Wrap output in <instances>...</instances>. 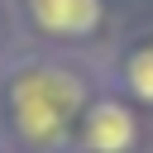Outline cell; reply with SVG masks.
<instances>
[{
  "mask_svg": "<svg viewBox=\"0 0 153 153\" xmlns=\"http://www.w3.org/2000/svg\"><path fill=\"white\" fill-rule=\"evenodd\" d=\"M105 86L100 67L62 48L0 57V153H76V120Z\"/></svg>",
  "mask_w": 153,
  "mask_h": 153,
  "instance_id": "obj_1",
  "label": "cell"
},
{
  "mask_svg": "<svg viewBox=\"0 0 153 153\" xmlns=\"http://www.w3.org/2000/svg\"><path fill=\"white\" fill-rule=\"evenodd\" d=\"M14 14L24 33L38 48H62L76 53L91 38L105 33L110 24V0H14Z\"/></svg>",
  "mask_w": 153,
  "mask_h": 153,
  "instance_id": "obj_2",
  "label": "cell"
},
{
  "mask_svg": "<svg viewBox=\"0 0 153 153\" xmlns=\"http://www.w3.org/2000/svg\"><path fill=\"white\" fill-rule=\"evenodd\" d=\"M139 143H143L139 110L110 86H100L76 120V153H139Z\"/></svg>",
  "mask_w": 153,
  "mask_h": 153,
  "instance_id": "obj_3",
  "label": "cell"
},
{
  "mask_svg": "<svg viewBox=\"0 0 153 153\" xmlns=\"http://www.w3.org/2000/svg\"><path fill=\"white\" fill-rule=\"evenodd\" d=\"M105 86L115 96H124L134 110H153V33L124 43L105 67H100Z\"/></svg>",
  "mask_w": 153,
  "mask_h": 153,
  "instance_id": "obj_4",
  "label": "cell"
},
{
  "mask_svg": "<svg viewBox=\"0 0 153 153\" xmlns=\"http://www.w3.org/2000/svg\"><path fill=\"white\" fill-rule=\"evenodd\" d=\"M10 38H14V24H10V5L0 0V57L10 53Z\"/></svg>",
  "mask_w": 153,
  "mask_h": 153,
  "instance_id": "obj_5",
  "label": "cell"
}]
</instances>
